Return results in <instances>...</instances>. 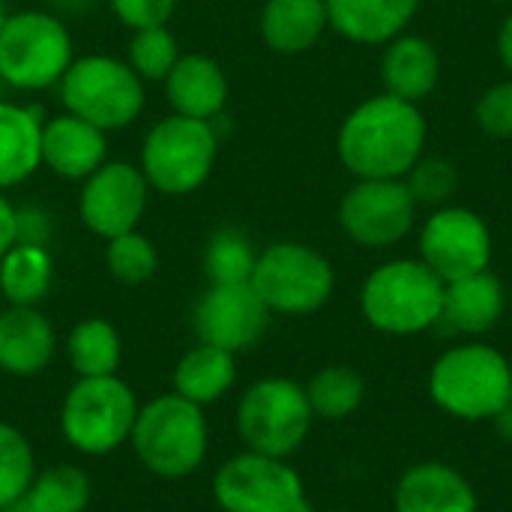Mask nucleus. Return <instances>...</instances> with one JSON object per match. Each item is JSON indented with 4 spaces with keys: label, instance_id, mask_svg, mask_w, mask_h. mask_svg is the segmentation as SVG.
<instances>
[{
    "label": "nucleus",
    "instance_id": "nucleus-6",
    "mask_svg": "<svg viewBox=\"0 0 512 512\" xmlns=\"http://www.w3.org/2000/svg\"><path fill=\"white\" fill-rule=\"evenodd\" d=\"M312 423L306 387L291 378H261L237 402V435L252 453L291 459L306 444Z\"/></svg>",
    "mask_w": 512,
    "mask_h": 512
},
{
    "label": "nucleus",
    "instance_id": "nucleus-25",
    "mask_svg": "<svg viewBox=\"0 0 512 512\" xmlns=\"http://www.w3.org/2000/svg\"><path fill=\"white\" fill-rule=\"evenodd\" d=\"M237 381V354L198 342L174 366V393L207 408L219 402Z\"/></svg>",
    "mask_w": 512,
    "mask_h": 512
},
{
    "label": "nucleus",
    "instance_id": "nucleus-28",
    "mask_svg": "<svg viewBox=\"0 0 512 512\" xmlns=\"http://www.w3.org/2000/svg\"><path fill=\"white\" fill-rule=\"evenodd\" d=\"M306 387V399L312 405V414L321 420H348L360 411L366 399V381L351 366H324L318 369Z\"/></svg>",
    "mask_w": 512,
    "mask_h": 512
},
{
    "label": "nucleus",
    "instance_id": "nucleus-40",
    "mask_svg": "<svg viewBox=\"0 0 512 512\" xmlns=\"http://www.w3.org/2000/svg\"><path fill=\"white\" fill-rule=\"evenodd\" d=\"M492 423H495V432L507 441V444H512V399L492 417Z\"/></svg>",
    "mask_w": 512,
    "mask_h": 512
},
{
    "label": "nucleus",
    "instance_id": "nucleus-26",
    "mask_svg": "<svg viewBox=\"0 0 512 512\" xmlns=\"http://www.w3.org/2000/svg\"><path fill=\"white\" fill-rule=\"evenodd\" d=\"M54 279L48 246L15 243L0 258V294L9 306H39Z\"/></svg>",
    "mask_w": 512,
    "mask_h": 512
},
{
    "label": "nucleus",
    "instance_id": "nucleus-17",
    "mask_svg": "<svg viewBox=\"0 0 512 512\" xmlns=\"http://www.w3.org/2000/svg\"><path fill=\"white\" fill-rule=\"evenodd\" d=\"M504 312H507L504 282L492 270H483L444 285V312L438 327H447L456 336L480 339L501 324Z\"/></svg>",
    "mask_w": 512,
    "mask_h": 512
},
{
    "label": "nucleus",
    "instance_id": "nucleus-20",
    "mask_svg": "<svg viewBox=\"0 0 512 512\" xmlns=\"http://www.w3.org/2000/svg\"><path fill=\"white\" fill-rule=\"evenodd\" d=\"M105 150V132L69 111L42 126V162L66 180H87L105 162Z\"/></svg>",
    "mask_w": 512,
    "mask_h": 512
},
{
    "label": "nucleus",
    "instance_id": "nucleus-41",
    "mask_svg": "<svg viewBox=\"0 0 512 512\" xmlns=\"http://www.w3.org/2000/svg\"><path fill=\"white\" fill-rule=\"evenodd\" d=\"M3 512H36V510H33V507H30V501L21 495V498H15L12 504H6V507H3Z\"/></svg>",
    "mask_w": 512,
    "mask_h": 512
},
{
    "label": "nucleus",
    "instance_id": "nucleus-34",
    "mask_svg": "<svg viewBox=\"0 0 512 512\" xmlns=\"http://www.w3.org/2000/svg\"><path fill=\"white\" fill-rule=\"evenodd\" d=\"M411 198L426 207H444L453 195H456V186H459V171L450 159H441V156H420L411 171L402 177Z\"/></svg>",
    "mask_w": 512,
    "mask_h": 512
},
{
    "label": "nucleus",
    "instance_id": "nucleus-23",
    "mask_svg": "<svg viewBox=\"0 0 512 512\" xmlns=\"http://www.w3.org/2000/svg\"><path fill=\"white\" fill-rule=\"evenodd\" d=\"M330 27L324 0H267L261 36L276 54H303Z\"/></svg>",
    "mask_w": 512,
    "mask_h": 512
},
{
    "label": "nucleus",
    "instance_id": "nucleus-9",
    "mask_svg": "<svg viewBox=\"0 0 512 512\" xmlns=\"http://www.w3.org/2000/svg\"><path fill=\"white\" fill-rule=\"evenodd\" d=\"M60 102L96 129H123L144 108V81L129 63L105 54L78 57L60 78Z\"/></svg>",
    "mask_w": 512,
    "mask_h": 512
},
{
    "label": "nucleus",
    "instance_id": "nucleus-13",
    "mask_svg": "<svg viewBox=\"0 0 512 512\" xmlns=\"http://www.w3.org/2000/svg\"><path fill=\"white\" fill-rule=\"evenodd\" d=\"M417 222V201L405 180H357L342 204L339 225L357 246L390 249L402 243Z\"/></svg>",
    "mask_w": 512,
    "mask_h": 512
},
{
    "label": "nucleus",
    "instance_id": "nucleus-33",
    "mask_svg": "<svg viewBox=\"0 0 512 512\" xmlns=\"http://www.w3.org/2000/svg\"><path fill=\"white\" fill-rule=\"evenodd\" d=\"M177 57H180L177 39L168 27L135 30L129 42V66L135 69L141 81H165Z\"/></svg>",
    "mask_w": 512,
    "mask_h": 512
},
{
    "label": "nucleus",
    "instance_id": "nucleus-3",
    "mask_svg": "<svg viewBox=\"0 0 512 512\" xmlns=\"http://www.w3.org/2000/svg\"><path fill=\"white\" fill-rule=\"evenodd\" d=\"M366 324L384 336H420L441 324L444 282L420 258H396L375 267L360 288Z\"/></svg>",
    "mask_w": 512,
    "mask_h": 512
},
{
    "label": "nucleus",
    "instance_id": "nucleus-30",
    "mask_svg": "<svg viewBox=\"0 0 512 512\" xmlns=\"http://www.w3.org/2000/svg\"><path fill=\"white\" fill-rule=\"evenodd\" d=\"M258 252L249 237L237 228H222L207 240L204 249V276L210 285H243L252 279Z\"/></svg>",
    "mask_w": 512,
    "mask_h": 512
},
{
    "label": "nucleus",
    "instance_id": "nucleus-1",
    "mask_svg": "<svg viewBox=\"0 0 512 512\" xmlns=\"http://www.w3.org/2000/svg\"><path fill=\"white\" fill-rule=\"evenodd\" d=\"M426 147V117L420 105L390 93L357 105L336 138L342 165L357 180H402Z\"/></svg>",
    "mask_w": 512,
    "mask_h": 512
},
{
    "label": "nucleus",
    "instance_id": "nucleus-44",
    "mask_svg": "<svg viewBox=\"0 0 512 512\" xmlns=\"http://www.w3.org/2000/svg\"><path fill=\"white\" fill-rule=\"evenodd\" d=\"M495 3H512V0H495Z\"/></svg>",
    "mask_w": 512,
    "mask_h": 512
},
{
    "label": "nucleus",
    "instance_id": "nucleus-38",
    "mask_svg": "<svg viewBox=\"0 0 512 512\" xmlns=\"http://www.w3.org/2000/svg\"><path fill=\"white\" fill-rule=\"evenodd\" d=\"M15 246V207L0 195V258Z\"/></svg>",
    "mask_w": 512,
    "mask_h": 512
},
{
    "label": "nucleus",
    "instance_id": "nucleus-45",
    "mask_svg": "<svg viewBox=\"0 0 512 512\" xmlns=\"http://www.w3.org/2000/svg\"><path fill=\"white\" fill-rule=\"evenodd\" d=\"M510 372H512V357H510Z\"/></svg>",
    "mask_w": 512,
    "mask_h": 512
},
{
    "label": "nucleus",
    "instance_id": "nucleus-14",
    "mask_svg": "<svg viewBox=\"0 0 512 512\" xmlns=\"http://www.w3.org/2000/svg\"><path fill=\"white\" fill-rule=\"evenodd\" d=\"M270 315L273 312L264 306L249 282L210 285L192 309V327L198 342L222 348L228 354H243L264 339Z\"/></svg>",
    "mask_w": 512,
    "mask_h": 512
},
{
    "label": "nucleus",
    "instance_id": "nucleus-46",
    "mask_svg": "<svg viewBox=\"0 0 512 512\" xmlns=\"http://www.w3.org/2000/svg\"><path fill=\"white\" fill-rule=\"evenodd\" d=\"M0 512H3V510H0Z\"/></svg>",
    "mask_w": 512,
    "mask_h": 512
},
{
    "label": "nucleus",
    "instance_id": "nucleus-39",
    "mask_svg": "<svg viewBox=\"0 0 512 512\" xmlns=\"http://www.w3.org/2000/svg\"><path fill=\"white\" fill-rule=\"evenodd\" d=\"M498 57H501L504 69L512 75V15L504 18V24L498 30Z\"/></svg>",
    "mask_w": 512,
    "mask_h": 512
},
{
    "label": "nucleus",
    "instance_id": "nucleus-31",
    "mask_svg": "<svg viewBox=\"0 0 512 512\" xmlns=\"http://www.w3.org/2000/svg\"><path fill=\"white\" fill-rule=\"evenodd\" d=\"M36 477V456L27 435L0 420V510L21 498Z\"/></svg>",
    "mask_w": 512,
    "mask_h": 512
},
{
    "label": "nucleus",
    "instance_id": "nucleus-4",
    "mask_svg": "<svg viewBox=\"0 0 512 512\" xmlns=\"http://www.w3.org/2000/svg\"><path fill=\"white\" fill-rule=\"evenodd\" d=\"M129 447L138 462L159 480L192 477L210 447V429L204 408L171 393H162L138 408Z\"/></svg>",
    "mask_w": 512,
    "mask_h": 512
},
{
    "label": "nucleus",
    "instance_id": "nucleus-24",
    "mask_svg": "<svg viewBox=\"0 0 512 512\" xmlns=\"http://www.w3.org/2000/svg\"><path fill=\"white\" fill-rule=\"evenodd\" d=\"M42 165V120L36 111L0 102V189L24 183Z\"/></svg>",
    "mask_w": 512,
    "mask_h": 512
},
{
    "label": "nucleus",
    "instance_id": "nucleus-36",
    "mask_svg": "<svg viewBox=\"0 0 512 512\" xmlns=\"http://www.w3.org/2000/svg\"><path fill=\"white\" fill-rule=\"evenodd\" d=\"M108 3H111L114 15L132 30L165 27L177 6V0H108Z\"/></svg>",
    "mask_w": 512,
    "mask_h": 512
},
{
    "label": "nucleus",
    "instance_id": "nucleus-11",
    "mask_svg": "<svg viewBox=\"0 0 512 512\" xmlns=\"http://www.w3.org/2000/svg\"><path fill=\"white\" fill-rule=\"evenodd\" d=\"M213 498L222 512H315L303 477L288 459L243 450L213 474Z\"/></svg>",
    "mask_w": 512,
    "mask_h": 512
},
{
    "label": "nucleus",
    "instance_id": "nucleus-16",
    "mask_svg": "<svg viewBox=\"0 0 512 512\" xmlns=\"http://www.w3.org/2000/svg\"><path fill=\"white\" fill-rule=\"evenodd\" d=\"M393 512H480V501L459 468L417 462L396 480Z\"/></svg>",
    "mask_w": 512,
    "mask_h": 512
},
{
    "label": "nucleus",
    "instance_id": "nucleus-15",
    "mask_svg": "<svg viewBox=\"0 0 512 512\" xmlns=\"http://www.w3.org/2000/svg\"><path fill=\"white\" fill-rule=\"evenodd\" d=\"M147 192L150 183L141 168L129 162H102L84 180L78 201L81 222L105 240L135 231L147 210Z\"/></svg>",
    "mask_w": 512,
    "mask_h": 512
},
{
    "label": "nucleus",
    "instance_id": "nucleus-37",
    "mask_svg": "<svg viewBox=\"0 0 512 512\" xmlns=\"http://www.w3.org/2000/svg\"><path fill=\"white\" fill-rule=\"evenodd\" d=\"M48 237H51V222L42 210L36 207L15 210V243L48 246Z\"/></svg>",
    "mask_w": 512,
    "mask_h": 512
},
{
    "label": "nucleus",
    "instance_id": "nucleus-22",
    "mask_svg": "<svg viewBox=\"0 0 512 512\" xmlns=\"http://www.w3.org/2000/svg\"><path fill=\"white\" fill-rule=\"evenodd\" d=\"M165 93L174 114L213 120L228 102V78L216 60L204 54H183L165 78Z\"/></svg>",
    "mask_w": 512,
    "mask_h": 512
},
{
    "label": "nucleus",
    "instance_id": "nucleus-42",
    "mask_svg": "<svg viewBox=\"0 0 512 512\" xmlns=\"http://www.w3.org/2000/svg\"><path fill=\"white\" fill-rule=\"evenodd\" d=\"M3 21H6V3L0 0V27H3Z\"/></svg>",
    "mask_w": 512,
    "mask_h": 512
},
{
    "label": "nucleus",
    "instance_id": "nucleus-7",
    "mask_svg": "<svg viewBox=\"0 0 512 512\" xmlns=\"http://www.w3.org/2000/svg\"><path fill=\"white\" fill-rule=\"evenodd\" d=\"M249 285L273 315L300 318L327 306L336 288V273L318 249L282 240L258 252Z\"/></svg>",
    "mask_w": 512,
    "mask_h": 512
},
{
    "label": "nucleus",
    "instance_id": "nucleus-43",
    "mask_svg": "<svg viewBox=\"0 0 512 512\" xmlns=\"http://www.w3.org/2000/svg\"><path fill=\"white\" fill-rule=\"evenodd\" d=\"M324 512H351V510H324Z\"/></svg>",
    "mask_w": 512,
    "mask_h": 512
},
{
    "label": "nucleus",
    "instance_id": "nucleus-19",
    "mask_svg": "<svg viewBox=\"0 0 512 512\" xmlns=\"http://www.w3.org/2000/svg\"><path fill=\"white\" fill-rule=\"evenodd\" d=\"M438 78H441V54L426 36L399 33L384 45V57H381L384 93L420 105L435 93Z\"/></svg>",
    "mask_w": 512,
    "mask_h": 512
},
{
    "label": "nucleus",
    "instance_id": "nucleus-32",
    "mask_svg": "<svg viewBox=\"0 0 512 512\" xmlns=\"http://www.w3.org/2000/svg\"><path fill=\"white\" fill-rule=\"evenodd\" d=\"M105 264H108V273L117 282H123V285H144L159 270V252H156V246L144 234L126 231V234L108 240Z\"/></svg>",
    "mask_w": 512,
    "mask_h": 512
},
{
    "label": "nucleus",
    "instance_id": "nucleus-10",
    "mask_svg": "<svg viewBox=\"0 0 512 512\" xmlns=\"http://www.w3.org/2000/svg\"><path fill=\"white\" fill-rule=\"evenodd\" d=\"M72 63V36L48 12H15L0 27V78L18 90L60 84Z\"/></svg>",
    "mask_w": 512,
    "mask_h": 512
},
{
    "label": "nucleus",
    "instance_id": "nucleus-35",
    "mask_svg": "<svg viewBox=\"0 0 512 512\" xmlns=\"http://www.w3.org/2000/svg\"><path fill=\"white\" fill-rule=\"evenodd\" d=\"M477 126L492 138H512V81L492 84L480 93L474 108Z\"/></svg>",
    "mask_w": 512,
    "mask_h": 512
},
{
    "label": "nucleus",
    "instance_id": "nucleus-21",
    "mask_svg": "<svg viewBox=\"0 0 512 512\" xmlns=\"http://www.w3.org/2000/svg\"><path fill=\"white\" fill-rule=\"evenodd\" d=\"M330 27L360 45H387L420 9V0H324Z\"/></svg>",
    "mask_w": 512,
    "mask_h": 512
},
{
    "label": "nucleus",
    "instance_id": "nucleus-8",
    "mask_svg": "<svg viewBox=\"0 0 512 512\" xmlns=\"http://www.w3.org/2000/svg\"><path fill=\"white\" fill-rule=\"evenodd\" d=\"M219 135L210 120L171 114L159 120L141 147V171L162 195H189L213 171Z\"/></svg>",
    "mask_w": 512,
    "mask_h": 512
},
{
    "label": "nucleus",
    "instance_id": "nucleus-2",
    "mask_svg": "<svg viewBox=\"0 0 512 512\" xmlns=\"http://www.w3.org/2000/svg\"><path fill=\"white\" fill-rule=\"evenodd\" d=\"M429 399L456 420H492L512 399L510 357L489 342L468 339L447 348L429 369Z\"/></svg>",
    "mask_w": 512,
    "mask_h": 512
},
{
    "label": "nucleus",
    "instance_id": "nucleus-18",
    "mask_svg": "<svg viewBox=\"0 0 512 512\" xmlns=\"http://www.w3.org/2000/svg\"><path fill=\"white\" fill-rule=\"evenodd\" d=\"M57 351L54 324L36 306H9L0 312V372L36 378Z\"/></svg>",
    "mask_w": 512,
    "mask_h": 512
},
{
    "label": "nucleus",
    "instance_id": "nucleus-5",
    "mask_svg": "<svg viewBox=\"0 0 512 512\" xmlns=\"http://www.w3.org/2000/svg\"><path fill=\"white\" fill-rule=\"evenodd\" d=\"M138 396L120 375L78 378L60 402V435L81 456L120 450L138 417Z\"/></svg>",
    "mask_w": 512,
    "mask_h": 512
},
{
    "label": "nucleus",
    "instance_id": "nucleus-27",
    "mask_svg": "<svg viewBox=\"0 0 512 512\" xmlns=\"http://www.w3.org/2000/svg\"><path fill=\"white\" fill-rule=\"evenodd\" d=\"M123 357L120 333L105 318H84L66 336V360L78 378L117 375Z\"/></svg>",
    "mask_w": 512,
    "mask_h": 512
},
{
    "label": "nucleus",
    "instance_id": "nucleus-12",
    "mask_svg": "<svg viewBox=\"0 0 512 512\" xmlns=\"http://www.w3.org/2000/svg\"><path fill=\"white\" fill-rule=\"evenodd\" d=\"M492 228L468 207H438L420 228V261L447 285L489 270Z\"/></svg>",
    "mask_w": 512,
    "mask_h": 512
},
{
    "label": "nucleus",
    "instance_id": "nucleus-29",
    "mask_svg": "<svg viewBox=\"0 0 512 512\" xmlns=\"http://www.w3.org/2000/svg\"><path fill=\"white\" fill-rule=\"evenodd\" d=\"M24 498L36 512H84L93 498V483L78 465L57 462L36 471Z\"/></svg>",
    "mask_w": 512,
    "mask_h": 512
}]
</instances>
